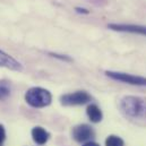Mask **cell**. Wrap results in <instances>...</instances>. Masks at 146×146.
<instances>
[{"label": "cell", "mask_w": 146, "mask_h": 146, "mask_svg": "<svg viewBox=\"0 0 146 146\" xmlns=\"http://www.w3.org/2000/svg\"><path fill=\"white\" fill-rule=\"evenodd\" d=\"M120 110L128 118L143 119L146 117V102L138 96H125L120 101Z\"/></svg>", "instance_id": "6da1fadb"}, {"label": "cell", "mask_w": 146, "mask_h": 146, "mask_svg": "<svg viewBox=\"0 0 146 146\" xmlns=\"http://www.w3.org/2000/svg\"><path fill=\"white\" fill-rule=\"evenodd\" d=\"M25 101L33 108L48 107L52 101L51 93L42 87H32L25 93Z\"/></svg>", "instance_id": "7a4b0ae2"}, {"label": "cell", "mask_w": 146, "mask_h": 146, "mask_svg": "<svg viewBox=\"0 0 146 146\" xmlns=\"http://www.w3.org/2000/svg\"><path fill=\"white\" fill-rule=\"evenodd\" d=\"M91 95L85 91H77L74 93H68L61 95L60 102L62 106L66 107H74V106H83L91 101Z\"/></svg>", "instance_id": "3957f363"}, {"label": "cell", "mask_w": 146, "mask_h": 146, "mask_svg": "<svg viewBox=\"0 0 146 146\" xmlns=\"http://www.w3.org/2000/svg\"><path fill=\"white\" fill-rule=\"evenodd\" d=\"M106 75L113 80H118V82H122V83L136 85V86H146V77L135 76L131 74L120 73V72H111V70H107Z\"/></svg>", "instance_id": "277c9868"}, {"label": "cell", "mask_w": 146, "mask_h": 146, "mask_svg": "<svg viewBox=\"0 0 146 146\" xmlns=\"http://www.w3.org/2000/svg\"><path fill=\"white\" fill-rule=\"evenodd\" d=\"M72 134H73V138L78 143L87 142L91 138H93L95 135L93 128L88 125H78V126L74 127Z\"/></svg>", "instance_id": "5b68a950"}, {"label": "cell", "mask_w": 146, "mask_h": 146, "mask_svg": "<svg viewBox=\"0 0 146 146\" xmlns=\"http://www.w3.org/2000/svg\"><path fill=\"white\" fill-rule=\"evenodd\" d=\"M110 30L117 32H127L133 34H141L146 36V26L143 25H135V24H109Z\"/></svg>", "instance_id": "8992f818"}, {"label": "cell", "mask_w": 146, "mask_h": 146, "mask_svg": "<svg viewBox=\"0 0 146 146\" xmlns=\"http://www.w3.org/2000/svg\"><path fill=\"white\" fill-rule=\"evenodd\" d=\"M0 67L7 68L10 70H15V72L23 70V66L21 65V62H18L15 58H13L8 53L3 52L2 50H0Z\"/></svg>", "instance_id": "52a82bcc"}, {"label": "cell", "mask_w": 146, "mask_h": 146, "mask_svg": "<svg viewBox=\"0 0 146 146\" xmlns=\"http://www.w3.org/2000/svg\"><path fill=\"white\" fill-rule=\"evenodd\" d=\"M32 137H33V141H34L36 144L43 145V144H45V143L48 142L50 135H49V133H48L45 129H43L42 127H35V128H33V130H32Z\"/></svg>", "instance_id": "ba28073f"}, {"label": "cell", "mask_w": 146, "mask_h": 146, "mask_svg": "<svg viewBox=\"0 0 146 146\" xmlns=\"http://www.w3.org/2000/svg\"><path fill=\"white\" fill-rule=\"evenodd\" d=\"M86 113H87L90 120L92 122H94V123L100 122L102 120V118H103L102 111H101V109L96 104H90L87 107V109H86Z\"/></svg>", "instance_id": "9c48e42d"}, {"label": "cell", "mask_w": 146, "mask_h": 146, "mask_svg": "<svg viewBox=\"0 0 146 146\" xmlns=\"http://www.w3.org/2000/svg\"><path fill=\"white\" fill-rule=\"evenodd\" d=\"M106 146H123V141L114 135H111L106 141Z\"/></svg>", "instance_id": "30bf717a"}, {"label": "cell", "mask_w": 146, "mask_h": 146, "mask_svg": "<svg viewBox=\"0 0 146 146\" xmlns=\"http://www.w3.org/2000/svg\"><path fill=\"white\" fill-rule=\"evenodd\" d=\"M10 95V87L7 83L0 82V100H6Z\"/></svg>", "instance_id": "8fae6325"}, {"label": "cell", "mask_w": 146, "mask_h": 146, "mask_svg": "<svg viewBox=\"0 0 146 146\" xmlns=\"http://www.w3.org/2000/svg\"><path fill=\"white\" fill-rule=\"evenodd\" d=\"M6 138V131H5V128L2 125H0V144H2V142L5 141Z\"/></svg>", "instance_id": "7c38bea8"}, {"label": "cell", "mask_w": 146, "mask_h": 146, "mask_svg": "<svg viewBox=\"0 0 146 146\" xmlns=\"http://www.w3.org/2000/svg\"><path fill=\"white\" fill-rule=\"evenodd\" d=\"M52 57H56V58H59V59H62V60H70V58L66 57V56H61V54H57V53H51Z\"/></svg>", "instance_id": "4fadbf2b"}, {"label": "cell", "mask_w": 146, "mask_h": 146, "mask_svg": "<svg viewBox=\"0 0 146 146\" xmlns=\"http://www.w3.org/2000/svg\"><path fill=\"white\" fill-rule=\"evenodd\" d=\"M83 146H100L98 143H94V142H87V143H85Z\"/></svg>", "instance_id": "5bb4252c"}, {"label": "cell", "mask_w": 146, "mask_h": 146, "mask_svg": "<svg viewBox=\"0 0 146 146\" xmlns=\"http://www.w3.org/2000/svg\"><path fill=\"white\" fill-rule=\"evenodd\" d=\"M77 9V11H79V13H85V14H88V11L86 10V9H80V8H76Z\"/></svg>", "instance_id": "9a60e30c"}, {"label": "cell", "mask_w": 146, "mask_h": 146, "mask_svg": "<svg viewBox=\"0 0 146 146\" xmlns=\"http://www.w3.org/2000/svg\"><path fill=\"white\" fill-rule=\"evenodd\" d=\"M0 146H2V144H0Z\"/></svg>", "instance_id": "2e32d148"}]
</instances>
